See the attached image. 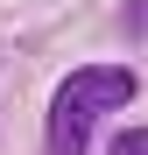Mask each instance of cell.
<instances>
[{
	"label": "cell",
	"mask_w": 148,
	"mask_h": 155,
	"mask_svg": "<svg viewBox=\"0 0 148 155\" xmlns=\"http://www.w3.org/2000/svg\"><path fill=\"white\" fill-rule=\"evenodd\" d=\"M141 21H148V0H134V14H127V28H141Z\"/></svg>",
	"instance_id": "cell-3"
},
{
	"label": "cell",
	"mask_w": 148,
	"mask_h": 155,
	"mask_svg": "<svg viewBox=\"0 0 148 155\" xmlns=\"http://www.w3.org/2000/svg\"><path fill=\"white\" fill-rule=\"evenodd\" d=\"M113 155H148V134H120V141H113Z\"/></svg>",
	"instance_id": "cell-2"
},
{
	"label": "cell",
	"mask_w": 148,
	"mask_h": 155,
	"mask_svg": "<svg viewBox=\"0 0 148 155\" xmlns=\"http://www.w3.org/2000/svg\"><path fill=\"white\" fill-rule=\"evenodd\" d=\"M134 92H141V78L127 64H85V71H71L57 85V99H49V155H85L92 148V120L113 113V106H127Z\"/></svg>",
	"instance_id": "cell-1"
}]
</instances>
